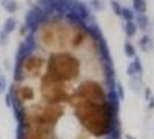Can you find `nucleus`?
<instances>
[{"instance_id": "1", "label": "nucleus", "mask_w": 154, "mask_h": 139, "mask_svg": "<svg viewBox=\"0 0 154 139\" xmlns=\"http://www.w3.org/2000/svg\"><path fill=\"white\" fill-rule=\"evenodd\" d=\"M126 73L130 77H133V76H137V74H141L143 73V66H141V63H140V60H139V58L137 56H136L134 60L129 64L128 70H126Z\"/></svg>"}, {"instance_id": "2", "label": "nucleus", "mask_w": 154, "mask_h": 139, "mask_svg": "<svg viewBox=\"0 0 154 139\" xmlns=\"http://www.w3.org/2000/svg\"><path fill=\"white\" fill-rule=\"evenodd\" d=\"M134 20H136L137 28H139L140 30H145L147 27H148V19L145 15V13H137Z\"/></svg>"}, {"instance_id": "3", "label": "nucleus", "mask_w": 154, "mask_h": 139, "mask_svg": "<svg viewBox=\"0 0 154 139\" xmlns=\"http://www.w3.org/2000/svg\"><path fill=\"white\" fill-rule=\"evenodd\" d=\"M139 46H140V49L144 52H149L153 49V42H152V39H149L147 35H145L139 41Z\"/></svg>"}, {"instance_id": "4", "label": "nucleus", "mask_w": 154, "mask_h": 139, "mask_svg": "<svg viewBox=\"0 0 154 139\" xmlns=\"http://www.w3.org/2000/svg\"><path fill=\"white\" fill-rule=\"evenodd\" d=\"M16 20L14 17H9L6 20V22L4 24V29H2V35H5V36H7L8 34H11L12 31L15 29L16 27Z\"/></svg>"}, {"instance_id": "5", "label": "nucleus", "mask_w": 154, "mask_h": 139, "mask_svg": "<svg viewBox=\"0 0 154 139\" xmlns=\"http://www.w3.org/2000/svg\"><path fill=\"white\" fill-rule=\"evenodd\" d=\"M2 6L8 13H15L16 11L19 9L17 2L14 1V0H4L2 1Z\"/></svg>"}, {"instance_id": "6", "label": "nucleus", "mask_w": 154, "mask_h": 139, "mask_svg": "<svg viewBox=\"0 0 154 139\" xmlns=\"http://www.w3.org/2000/svg\"><path fill=\"white\" fill-rule=\"evenodd\" d=\"M133 8L137 13H145L147 9L146 0H132Z\"/></svg>"}, {"instance_id": "7", "label": "nucleus", "mask_w": 154, "mask_h": 139, "mask_svg": "<svg viewBox=\"0 0 154 139\" xmlns=\"http://www.w3.org/2000/svg\"><path fill=\"white\" fill-rule=\"evenodd\" d=\"M122 17L124 19L125 22H130V21H134V17H136V13L132 11L131 8L125 7L122 11Z\"/></svg>"}, {"instance_id": "8", "label": "nucleus", "mask_w": 154, "mask_h": 139, "mask_svg": "<svg viewBox=\"0 0 154 139\" xmlns=\"http://www.w3.org/2000/svg\"><path fill=\"white\" fill-rule=\"evenodd\" d=\"M136 31H137V24H136L134 21L126 22V24H125V34H126V36H128V37H132V36H134Z\"/></svg>"}, {"instance_id": "9", "label": "nucleus", "mask_w": 154, "mask_h": 139, "mask_svg": "<svg viewBox=\"0 0 154 139\" xmlns=\"http://www.w3.org/2000/svg\"><path fill=\"white\" fill-rule=\"evenodd\" d=\"M124 51H125V54L128 57H130V58L136 56V49H134V46L132 45L130 42H126L124 44Z\"/></svg>"}, {"instance_id": "10", "label": "nucleus", "mask_w": 154, "mask_h": 139, "mask_svg": "<svg viewBox=\"0 0 154 139\" xmlns=\"http://www.w3.org/2000/svg\"><path fill=\"white\" fill-rule=\"evenodd\" d=\"M111 8H112V11H114V13H115L116 15H118V16L122 15L123 7L119 5V2H117V1H115V0H112V1H111Z\"/></svg>"}, {"instance_id": "11", "label": "nucleus", "mask_w": 154, "mask_h": 139, "mask_svg": "<svg viewBox=\"0 0 154 139\" xmlns=\"http://www.w3.org/2000/svg\"><path fill=\"white\" fill-rule=\"evenodd\" d=\"M5 89H6V79L0 76V94L5 92Z\"/></svg>"}, {"instance_id": "12", "label": "nucleus", "mask_w": 154, "mask_h": 139, "mask_svg": "<svg viewBox=\"0 0 154 139\" xmlns=\"http://www.w3.org/2000/svg\"><path fill=\"white\" fill-rule=\"evenodd\" d=\"M148 107H149V109L154 108V97H153V96H152V97L148 100Z\"/></svg>"}, {"instance_id": "13", "label": "nucleus", "mask_w": 154, "mask_h": 139, "mask_svg": "<svg viewBox=\"0 0 154 139\" xmlns=\"http://www.w3.org/2000/svg\"><path fill=\"white\" fill-rule=\"evenodd\" d=\"M145 91H146V100H149V99L152 97V96H151V91H149L148 88H146Z\"/></svg>"}]
</instances>
